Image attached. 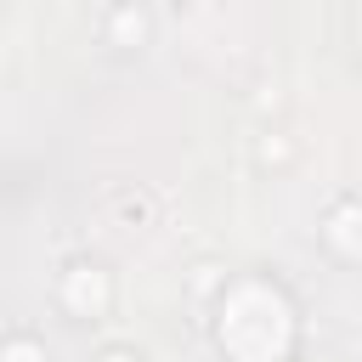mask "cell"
Wrapping results in <instances>:
<instances>
[{"instance_id": "cell-2", "label": "cell", "mask_w": 362, "mask_h": 362, "mask_svg": "<svg viewBox=\"0 0 362 362\" xmlns=\"http://www.w3.org/2000/svg\"><path fill=\"white\" fill-rule=\"evenodd\" d=\"M6 362H40V351H34V345H11V351H6Z\"/></svg>"}, {"instance_id": "cell-1", "label": "cell", "mask_w": 362, "mask_h": 362, "mask_svg": "<svg viewBox=\"0 0 362 362\" xmlns=\"http://www.w3.org/2000/svg\"><path fill=\"white\" fill-rule=\"evenodd\" d=\"M113 28H119L124 40H130V34L141 40V28H147V23H141V11H119V23H113Z\"/></svg>"}, {"instance_id": "cell-3", "label": "cell", "mask_w": 362, "mask_h": 362, "mask_svg": "<svg viewBox=\"0 0 362 362\" xmlns=\"http://www.w3.org/2000/svg\"><path fill=\"white\" fill-rule=\"evenodd\" d=\"M107 362H130V356H107Z\"/></svg>"}]
</instances>
